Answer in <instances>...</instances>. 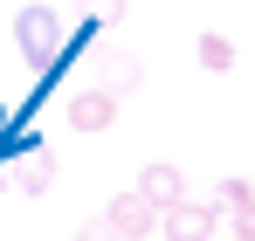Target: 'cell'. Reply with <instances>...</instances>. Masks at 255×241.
Wrapping results in <instances>:
<instances>
[{"label":"cell","mask_w":255,"mask_h":241,"mask_svg":"<svg viewBox=\"0 0 255 241\" xmlns=\"http://www.w3.org/2000/svg\"><path fill=\"white\" fill-rule=\"evenodd\" d=\"M14 41H21V55H28L42 76H55V48H69V41H62V14L42 7V0L14 14Z\"/></svg>","instance_id":"6da1fadb"},{"label":"cell","mask_w":255,"mask_h":241,"mask_svg":"<svg viewBox=\"0 0 255 241\" xmlns=\"http://www.w3.org/2000/svg\"><path fill=\"white\" fill-rule=\"evenodd\" d=\"M138 76H145L138 55H111V83H138Z\"/></svg>","instance_id":"9c48e42d"},{"label":"cell","mask_w":255,"mask_h":241,"mask_svg":"<svg viewBox=\"0 0 255 241\" xmlns=\"http://www.w3.org/2000/svg\"><path fill=\"white\" fill-rule=\"evenodd\" d=\"M0 186H14V172H0Z\"/></svg>","instance_id":"7c38bea8"},{"label":"cell","mask_w":255,"mask_h":241,"mask_svg":"<svg viewBox=\"0 0 255 241\" xmlns=\"http://www.w3.org/2000/svg\"><path fill=\"white\" fill-rule=\"evenodd\" d=\"M221 228H228V214L214 200H186V207H172L166 221H159L166 241H221Z\"/></svg>","instance_id":"3957f363"},{"label":"cell","mask_w":255,"mask_h":241,"mask_svg":"<svg viewBox=\"0 0 255 241\" xmlns=\"http://www.w3.org/2000/svg\"><path fill=\"white\" fill-rule=\"evenodd\" d=\"M159 221H166V214L145 200L138 186H131V193H118V200L104 207V235H111V241H145V235H159Z\"/></svg>","instance_id":"7a4b0ae2"},{"label":"cell","mask_w":255,"mask_h":241,"mask_svg":"<svg viewBox=\"0 0 255 241\" xmlns=\"http://www.w3.org/2000/svg\"><path fill=\"white\" fill-rule=\"evenodd\" d=\"M62 118H69V131H111L118 124V90H76L62 104Z\"/></svg>","instance_id":"277c9868"},{"label":"cell","mask_w":255,"mask_h":241,"mask_svg":"<svg viewBox=\"0 0 255 241\" xmlns=\"http://www.w3.org/2000/svg\"><path fill=\"white\" fill-rule=\"evenodd\" d=\"M69 241H111V235H104V228H90V235H69Z\"/></svg>","instance_id":"8fae6325"},{"label":"cell","mask_w":255,"mask_h":241,"mask_svg":"<svg viewBox=\"0 0 255 241\" xmlns=\"http://www.w3.org/2000/svg\"><path fill=\"white\" fill-rule=\"evenodd\" d=\"M235 55H242V48H235V41L221 35V28H207V35H200V69L228 76V69H235Z\"/></svg>","instance_id":"52a82bcc"},{"label":"cell","mask_w":255,"mask_h":241,"mask_svg":"<svg viewBox=\"0 0 255 241\" xmlns=\"http://www.w3.org/2000/svg\"><path fill=\"white\" fill-rule=\"evenodd\" d=\"M14 186H21L28 200H42L48 186H55V159H48L42 145H35V152H21V165H14Z\"/></svg>","instance_id":"8992f818"},{"label":"cell","mask_w":255,"mask_h":241,"mask_svg":"<svg viewBox=\"0 0 255 241\" xmlns=\"http://www.w3.org/2000/svg\"><path fill=\"white\" fill-rule=\"evenodd\" d=\"M138 193L159 207V214H172V207H186V172H179L172 159H152L145 172H138Z\"/></svg>","instance_id":"5b68a950"},{"label":"cell","mask_w":255,"mask_h":241,"mask_svg":"<svg viewBox=\"0 0 255 241\" xmlns=\"http://www.w3.org/2000/svg\"><path fill=\"white\" fill-rule=\"evenodd\" d=\"M228 228H235V235H242V241H255V200L242 207V214H228Z\"/></svg>","instance_id":"30bf717a"},{"label":"cell","mask_w":255,"mask_h":241,"mask_svg":"<svg viewBox=\"0 0 255 241\" xmlns=\"http://www.w3.org/2000/svg\"><path fill=\"white\" fill-rule=\"evenodd\" d=\"M228 241H242V235H228Z\"/></svg>","instance_id":"4fadbf2b"},{"label":"cell","mask_w":255,"mask_h":241,"mask_svg":"<svg viewBox=\"0 0 255 241\" xmlns=\"http://www.w3.org/2000/svg\"><path fill=\"white\" fill-rule=\"evenodd\" d=\"M249 200H255V186H249V179H221V186H214V207H221V214H242Z\"/></svg>","instance_id":"ba28073f"}]
</instances>
